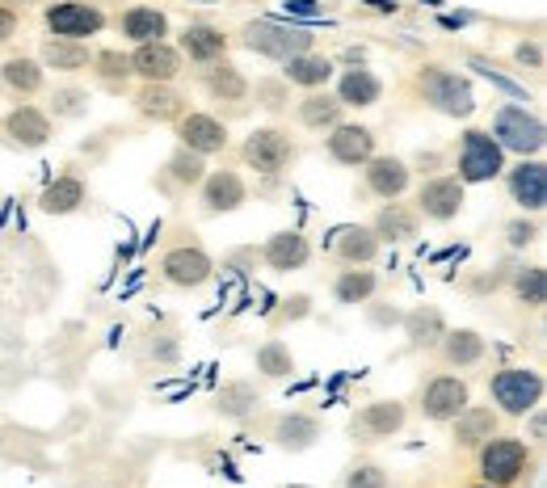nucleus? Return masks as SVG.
Masks as SVG:
<instances>
[{
  "label": "nucleus",
  "instance_id": "obj_30",
  "mask_svg": "<svg viewBox=\"0 0 547 488\" xmlns=\"http://www.w3.org/2000/svg\"><path fill=\"white\" fill-rule=\"evenodd\" d=\"M442 362L447 366H476L480 358H484V337L476 333V329H447L442 333Z\"/></svg>",
  "mask_w": 547,
  "mask_h": 488
},
{
  "label": "nucleus",
  "instance_id": "obj_21",
  "mask_svg": "<svg viewBox=\"0 0 547 488\" xmlns=\"http://www.w3.org/2000/svg\"><path fill=\"white\" fill-rule=\"evenodd\" d=\"M282 80L295 89H320V85H329L333 80V59L329 55H312V51H303V55H291V59H282Z\"/></svg>",
  "mask_w": 547,
  "mask_h": 488
},
{
  "label": "nucleus",
  "instance_id": "obj_37",
  "mask_svg": "<svg viewBox=\"0 0 547 488\" xmlns=\"http://www.w3.org/2000/svg\"><path fill=\"white\" fill-rule=\"evenodd\" d=\"M337 257L346 261V266H371L379 257V236L371 228H346L337 236Z\"/></svg>",
  "mask_w": 547,
  "mask_h": 488
},
{
  "label": "nucleus",
  "instance_id": "obj_9",
  "mask_svg": "<svg viewBox=\"0 0 547 488\" xmlns=\"http://www.w3.org/2000/svg\"><path fill=\"white\" fill-rule=\"evenodd\" d=\"M468 404H472V388L459 375H434L421 392V417L438 421V425H451Z\"/></svg>",
  "mask_w": 547,
  "mask_h": 488
},
{
  "label": "nucleus",
  "instance_id": "obj_53",
  "mask_svg": "<svg viewBox=\"0 0 547 488\" xmlns=\"http://www.w3.org/2000/svg\"><path fill=\"white\" fill-rule=\"evenodd\" d=\"M287 488H312V484H287Z\"/></svg>",
  "mask_w": 547,
  "mask_h": 488
},
{
  "label": "nucleus",
  "instance_id": "obj_3",
  "mask_svg": "<svg viewBox=\"0 0 547 488\" xmlns=\"http://www.w3.org/2000/svg\"><path fill=\"white\" fill-rule=\"evenodd\" d=\"M240 160H245V169L261 173V177H278L299 160V148H295V139L287 131L257 127L245 144H240Z\"/></svg>",
  "mask_w": 547,
  "mask_h": 488
},
{
  "label": "nucleus",
  "instance_id": "obj_46",
  "mask_svg": "<svg viewBox=\"0 0 547 488\" xmlns=\"http://www.w3.org/2000/svg\"><path fill=\"white\" fill-rule=\"evenodd\" d=\"M257 97H261V106H266V110H282V106H287V80H282V85H274V80H261Z\"/></svg>",
  "mask_w": 547,
  "mask_h": 488
},
{
  "label": "nucleus",
  "instance_id": "obj_42",
  "mask_svg": "<svg viewBox=\"0 0 547 488\" xmlns=\"http://www.w3.org/2000/svg\"><path fill=\"white\" fill-rule=\"evenodd\" d=\"M89 68H97V76L101 80H127L131 76V59L127 55H118V51H97L93 59H89Z\"/></svg>",
  "mask_w": 547,
  "mask_h": 488
},
{
  "label": "nucleus",
  "instance_id": "obj_38",
  "mask_svg": "<svg viewBox=\"0 0 547 488\" xmlns=\"http://www.w3.org/2000/svg\"><path fill=\"white\" fill-rule=\"evenodd\" d=\"M257 404H261V392L253 388L249 379H232V383H224V388H219V396H215V409L224 413V417H249Z\"/></svg>",
  "mask_w": 547,
  "mask_h": 488
},
{
  "label": "nucleus",
  "instance_id": "obj_25",
  "mask_svg": "<svg viewBox=\"0 0 547 488\" xmlns=\"http://www.w3.org/2000/svg\"><path fill=\"white\" fill-rule=\"evenodd\" d=\"M181 51H186L194 64H215V59L228 55V34L219 26H207V22H194L181 34Z\"/></svg>",
  "mask_w": 547,
  "mask_h": 488
},
{
  "label": "nucleus",
  "instance_id": "obj_36",
  "mask_svg": "<svg viewBox=\"0 0 547 488\" xmlns=\"http://www.w3.org/2000/svg\"><path fill=\"white\" fill-rule=\"evenodd\" d=\"M316 438H320V421L308 413H287L274 425V442L287 446V451H308Z\"/></svg>",
  "mask_w": 547,
  "mask_h": 488
},
{
  "label": "nucleus",
  "instance_id": "obj_34",
  "mask_svg": "<svg viewBox=\"0 0 547 488\" xmlns=\"http://www.w3.org/2000/svg\"><path fill=\"white\" fill-rule=\"evenodd\" d=\"M181 106H186V101H181L169 85H148V80H144V89L135 93V110L144 114V118H156V122H169V118H177V114H181Z\"/></svg>",
  "mask_w": 547,
  "mask_h": 488
},
{
  "label": "nucleus",
  "instance_id": "obj_28",
  "mask_svg": "<svg viewBox=\"0 0 547 488\" xmlns=\"http://www.w3.org/2000/svg\"><path fill=\"white\" fill-rule=\"evenodd\" d=\"M202 85H207V93L215 101H245L249 97L245 72H240L236 64H228V59H215V64H207V72H202Z\"/></svg>",
  "mask_w": 547,
  "mask_h": 488
},
{
  "label": "nucleus",
  "instance_id": "obj_35",
  "mask_svg": "<svg viewBox=\"0 0 547 488\" xmlns=\"http://www.w3.org/2000/svg\"><path fill=\"white\" fill-rule=\"evenodd\" d=\"M89 47L85 43H72V38H47L43 43V68L55 72H85L89 68Z\"/></svg>",
  "mask_w": 547,
  "mask_h": 488
},
{
  "label": "nucleus",
  "instance_id": "obj_55",
  "mask_svg": "<svg viewBox=\"0 0 547 488\" xmlns=\"http://www.w3.org/2000/svg\"><path fill=\"white\" fill-rule=\"evenodd\" d=\"M425 5H438V0H425Z\"/></svg>",
  "mask_w": 547,
  "mask_h": 488
},
{
  "label": "nucleus",
  "instance_id": "obj_17",
  "mask_svg": "<svg viewBox=\"0 0 547 488\" xmlns=\"http://www.w3.org/2000/svg\"><path fill=\"white\" fill-rule=\"evenodd\" d=\"M308 257H312V244H308V236L295 232V228L274 232L266 240V249H261V261H266L274 274H295V270L308 266Z\"/></svg>",
  "mask_w": 547,
  "mask_h": 488
},
{
  "label": "nucleus",
  "instance_id": "obj_26",
  "mask_svg": "<svg viewBox=\"0 0 547 488\" xmlns=\"http://www.w3.org/2000/svg\"><path fill=\"white\" fill-rule=\"evenodd\" d=\"M455 446L459 451H476L480 442H489L497 434V413L493 409H480V404H468L455 421Z\"/></svg>",
  "mask_w": 547,
  "mask_h": 488
},
{
  "label": "nucleus",
  "instance_id": "obj_27",
  "mask_svg": "<svg viewBox=\"0 0 547 488\" xmlns=\"http://www.w3.org/2000/svg\"><path fill=\"white\" fill-rule=\"evenodd\" d=\"M417 228H421V215L409 211V207H400L396 198H392L388 207L375 215V223H371V232L379 236V244H383V240H388V244H404V240L417 236Z\"/></svg>",
  "mask_w": 547,
  "mask_h": 488
},
{
  "label": "nucleus",
  "instance_id": "obj_10",
  "mask_svg": "<svg viewBox=\"0 0 547 488\" xmlns=\"http://www.w3.org/2000/svg\"><path fill=\"white\" fill-rule=\"evenodd\" d=\"M160 274L181 291H198L215 278V261L207 257V249H198V244H173V249L160 257Z\"/></svg>",
  "mask_w": 547,
  "mask_h": 488
},
{
  "label": "nucleus",
  "instance_id": "obj_40",
  "mask_svg": "<svg viewBox=\"0 0 547 488\" xmlns=\"http://www.w3.org/2000/svg\"><path fill=\"white\" fill-rule=\"evenodd\" d=\"M543 287H547L543 266H522L514 274V295H518L522 308H543Z\"/></svg>",
  "mask_w": 547,
  "mask_h": 488
},
{
  "label": "nucleus",
  "instance_id": "obj_24",
  "mask_svg": "<svg viewBox=\"0 0 547 488\" xmlns=\"http://www.w3.org/2000/svg\"><path fill=\"white\" fill-rule=\"evenodd\" d=\"M89 202V186L80 177H72V173H64V177H55L51 186L38 194V207H43L47 215H72V211H80Z\"/></svg>",
  "mask_w": 547,
  "mask_h": 488
},
{
  "label": "nucleus",
  "instance_id": "obj_31",
  "mask_svg": "<svg viewBox=\"0 0 547 488\" xmlns=\"http://www.w3.org/2000/svg\"><path fill=\"white\" fill-rule=\"evenodd\" d=\"M442 333H447V320H442L438 308H413L404 316V337H409L413 350H434Z\"/></svg>",
  "mask_w": 547,
  "mask_h": 488
},
{
  "label": "nucleus",
  "instance_id": "obj_15",
  "mask_svg": "<svg viewBox=\"0 0 547 488\" xmlns=\"http://www.w3.org/2000/svg\"><path fill=\"white\" fill-rule=\"evenodd\" d=\"M177 135H181V148H190L198 156H215V152L228 148V127L215 114H202V110L181 114Z\"/></svg>",
  "mask_w": 547,
  "mask_h": 488
},
{
  "label": "nucleus",
  "instance_id": "obj_16",
  "mask_svg": "<svg viewBox=\"0 0 547 488\" xmlns=\"http://www.w3.org/2000/svg\"><path fill=\"white\" fill-rule=\"evenodd\" d=\"M127 59H131V72L144 76L148 85H169L181 72V51L169 47L165 38H160V43H139L135 55H127Z\"/></svg>",
  "mask_w": 547,
  "mask_h": 488
},
{
  "label": "nucleus",
  "instance_id": "obj_20",
  "mask_svg": "<svg viewBox=\"0 0 547 488\" xmlns=\"http://www.w3.org/2000/svg\"><path fill=\"white\" fill-rule=\"evenodd\" d=\"M5 135H9V144H17V148H43L51 139V118L38 106H17L5 118Z\"/></svg>",
  "mask_w": 547,
  "mask_h": 488
},
{
  "label": "nucleus",
  "instance_id": "obj_2",
  "mask_svg": "<svg viewBox=\"0 0 547 488\" xmlns=\"http://www.w3.org/2000/svg\"><path fill=\"white\" fill-rule=\"evenodd\" d=\"M476 467H480V480L489 488H510L518 484L526 472H531V451H526L522 438H501L493 434L489 442L476 446Z\"/></svg>",
  "mask_w": 547,
  "mask_h": 488
},
{
  "label": "nucleus",
  "instance_id": "obj_44",
  "mask_svg": "<svg viewBox=\"0 0 547 488\" xmlns=\"http://www.w3.org/2000/svg\"><path fill=\"white\" fill-rule=\"evenodd\" d=\"M85 101H89V93H80V89H55V93H51L55 114H64V118L85 114Z\"/></svg>",
  "mask_w": 547,
  "mask_h": 488
},
{
  "label": "nucleus",
  "instance_id": "obj_7",
  "mask_svg": "<svg viewBox=\"0 0 547 488\" xmlns=\"http://www.w3.org/2000/svg\"><path fill=\"white\" fill-rule=\"evenodd\" d=\"M43 22H47L51 38H72V43H85V38L106 30V13H101L97 5H89V0H55V5H47Z\"/></svg>",
  "mask_w": 547,
  "mask_h": 488
},
{
  "label": "nucleus",
  "instance_id": "obj_29",
  "mask_svg": "<svg viewBox=\"0 0 547 488\" xmlns=\"http://www.w3.org/2000/svg\"><path fill=\"white\" fill-rule=\"evenodd\" d=\"M375 291H379V278H375V270H367V266L341 270L337 282H333V299L341 303V308H358V303H371Z\"/></svg>",
  "mask_w": 547,
  "mask_h": 488
},
{
  "label": "nucleus",
  "instance_id": "obj_47",
  "mask_svg": "<svg viewBox=\"0 0 547 488\" xmlns=\"http://www.w3.org/2000/svg\"><path fill=\"white\" fill-rule=\"evenodd\" d=\"M472 68H476V72H480L484 80H493V85H497V89H505V93H514V97H522V89L514 85V80H510V76H501V72H493V64H484V59H472Z\"/></svg>",
  "mask_w": 547,
  "mask_h": 488
},
{
  "label": "nucleus",
  "instance_id": "obj_48",
  "mask_svg": "<svg viewBox=\"0 0 547 488\" xmlns=\"http://www.w3.org/2000/svg\"><path fill=\"white\" fill-rule=\"evenodd\" d=\"M282 5H287V13H303L308 22H320V13H324L320 0H282Z\"/></svg>",
  "mask_w": 547,
  "mask_h": 488
},
{
  "label": "nucleus",
  "instance_id": "obj_50",
  "mask_svg": "<svg viewBox=\"0 0 547 488\" xmlns=\"http://www.w3.org/2000/svg\"><path fill=\"white\" fill-rule=\"evenodd\" d=\"M514 59L522 68H543V51H539V43H522L518 51H514Z\"/></svg>",
  "mask_w": 547,
  "mask_h": 488
},
{
  "label": "nucleus",
  "instance_id": "obj_33",
  "mask_svg": "<svg viewBox=\"0 0 547 488\" xmlns=\"http://www.w3.org/2000/svg\"><path fill=\"white\" fill-rule=\"evenodd\" d=\"M341 110H346V106H341L337 97L316 93V89H312L308 97L299 101V122H303L308 131H333L337 122H341Z\"/></svg>",
  "mask_w": 547,
  "mask_h": 488
},
{
  "label": "nucleus",
  "instance_id": "obj_5",
  "mask_svg": "<svg viewBox=\"0 0 547 488\" xmlns=\"http://www.w3.org/2000/svg\"><path fill=\"white\" fill-rule=\"evenodd\" d=\"M505 173V152L489 131H463L459 139V181L463 186H484Z\"/></svg>",
  "mask_w": 547,
  "mask_h": 488
},
{
  "label": "nucleus",
  "instance_id": "obj_4",
  "mask_svg": "<svg viewBox=\"0 0 547 488\" xmlns=\"http://www.w3.org/2000/svg\"><path fill=\"white\" fill-rule=\"evenodd\" d=\"M489 396L505 417H526L543 400V375L531 366H505L489 379Z\"/></svg>",
  "mask_w": 547,
  "mask_h": 488
},
{
  "label": "nucleus",
  "instance_id": "obj_22",
  "mask_svg": "<svg viewBox=\"0 0 547 488\" xmlns=\"http://www.w3.org/2000/svg\"><path fill=\"white\" fill-rule=\"evenodd\" d=\"M333 97L341 101V106H350V110H367V106H375V101L383 97V80L371 68H350V72H341Z\"/></svg>",
  "mask_w": 547,
  "mask_h": 488
},
{
  "label": "nucleus",
  "instance_id": "obj_39",
  "mask_svg": "<svg viewBox=\"0 0 547 488\" xmlns=\"http://www.w3.org/2000/svg\"><path fill=\"white\" fill-rule=\"evenodd\" d=\"M253 362H257V371L266 375V379H287V375H295V354H291V345L278 341V337H270L266 345H257Z\"/></svg>",
  "mask_w": 547,
  "mask_h": 488
},
{
  "label": "nucleus",
  "instance_id": "obj_49",
  "mask_svg": "<svg viewBox=\"0 0 547 488\" xmlns=\"http://www.w3.org/2000/svg\"><path fill=\"white\" fill-rule=\"evenodd\" d=\"M17 26H22V17H17V9L0 5V43H9V38L17 34Z\"/></svg>",
  "mask_w": 547,
  "mask_h": 488
},
{
  "label": "nucleus",
  "instance_id": "obj_8",
  "mask_svg": "<svg viewBox=\"0 0 547 488\" xmlns=\"http://www.w3.org/2000/svg\"><path fill=\"white\" fill-rule=\"evenodd\" d=\"M240 43H245L249 51L266 55V59H278V64H282V59H291V55L312 51V34L278 26V22H249L245 30H240Z\"/></svg>",
  "mask_w": 547,
  "mask_h": 488
},
{
  "label": "nucleus",
  "instance_id": "obj_11",
  "mask_svg": "<svg viewBox=\"0 0 547 488\" xmlns=\"http://www.w3.org/2000/svg\"><path fill=\"white\" fill-rule=\"evenodd\" d=\"M324 152H329L333 165L362 169L375 156V131L362 127V122H337L329 131V139H324Z\"/></svg>",
  "mask_w": 547,
  "mask_h": 488
},
{
  "label": "nucleus",
  "instance_id": "obj_12",
  "mask_svg": "<svg viewBox=\"0 0 547 488\" xmlns=\"http://www.w3.org/2000/svg\"><path fill=\"white\" fill-rule=\"evenodd\" d=\"M404 421H409V409H404V400H371L362 404L354 413L350 430L358 434V442H383L404 430Z\"/></svg>",
  "mask_w": 547,
  "mask_h": 488
},
{
  "label": "nucleus",
  "instance_id": "obj_6",
  "mask_svg": "<svg viewBox=\"0 0 547 488\" xmlns=\"http://www.w3.org/2000/svg\"><path fill=\"white\" fill-rule=\"evenodd\" d=\"M501 152H518V156H539L543 152V122L526 110V106H501L493 118V131H489Z\"/></svg>",
  "mask_w": 547,
  "mask_h": 488
},
{
  "label": "nucleus",
  "instance_id": "obj_13",
  "mask_svg": "<svg viewBox=\"0 0 547 488\" xmlns=\"http://www.w3.org/2000/svg\"><path fill=\"white\" fill-rule=\"evenodd\" d=\"M463 211V181L459 177H430L417 190V215L430 223H451Z\"/></svg>",
  "mask_w": 547,
  "mask_h": 488
},
{
  "label": "nucleus",
  "instance_id": "obj_52",
  "mask_svg": "<svg viewBox=\"0 0 547 488\" xmlns=\"http://www.w3.org/2000/svg\"><path fill=\"white\" fill-rule=\"evenodd\" d=\"M198 5H219V0H198Z\"/></svg>",
  "mask_w": 547,
  "mask_h": 488
},
{
  "label": "nucleus",
  "instance_id": "obj_43",
  "mask_svg": "<svg viewBox=\"0 0 547 488\" xmlns=\"http://www.w3.org/2000/svg\"><path fill=\"white\" fill-rule=\"evenodd\" d=\"M341 488H392V480H388V472H383L379 463H354Z\"/></svg>",
  "mask_w": 547,
  "mask_h": 488
},
{
  "label": "nucleus",
  "instance_id": "obj_18",
  "mask_svg": "<svg viewBox=\"0 0 547 488\" xmlns=\"http://www.w3.org/2000/svg\"><path fill=\"white\" fill-rule=\"evenodd\" d=\"M510 198L518 202L522 211H543V198H547V169H543V160L535 156H522V165L510 169Z\"/></svg>",
  "mask_w": 547,
  "mask_h": 488
},
{
  "label": "nucleus",
  "instance_id": "obj_19",
  "mask_svg": "<svg viewBox=\"0 0 547 488\" xmlns=\"http://www.w3.org/2000/svg\"><path fill=\"white\" fill-rule=\"evenodd\" d=\"M367 190L375 194V198H383V202H392V198H400L404 190H409V181H413V169L404 165L400 156H371L367 165Z\"/></svg>",
  "mask_w": 547,
  "mask_h": 488
},
{
  "label": "nucleus",
  "instance_id": "obj_45",
  "mask_svg": "<svg viewBox=\"0 0 547 488\" xmlns=\"http://www.w3.org/2000/svg\"><path fill=\"white\" fill-rule=\"evenodd\" d=\"M505 240H510V249H526V244H535V240H539V223H531V219H514V223H505Z\"/></svg>",
  "mask_w": 547,
  "mask_h": 488
},
{
  "label": "nucleus",
  "instance_id": "obj_54",
  "mask_svg": "<svg viewBox=\"0 0 547 488\" xmlns=\"http://www.w3.org/2000/svg\"><path fill=\"white\" fill-rule=\"evenodd\" d=\"M472 488H489V484H472Z\"/></svg>",
  "mask_w": 547,
  "mask_h": 488
},
{
  "label": "nucleus",
  "instance_id": "obj_23",
  "mask_svg": "<svg viewBox=\"0 0 547 488\" xmlns=\"http://www.w3.org/2000/svg\"><path fill=\"white\" fill-rule=\"evenodd\" d=\"M118 30H123V38H131V43H160V38L169 34V17L152 9V5H131L123 17H118Z\"/></svg>",
  "mask_w": 547,
  "mask_h": 488
},
{
  "label": "nucleus",
  "instance_id": "obj_41",
  "mask_svg": "<svg viewBox=\"0 0 547 488\" xmlns=\"http://www.w3.org/2000/svg\"><path fill=\"white\" fill-rule=\"evenodd\" d=\"M169 177L177 181V186H198V181L207 177V165H202V156H198V152L181 148V152L169 160Z\"/></svg>",
  "mask_w": 547,
  "mask_h": 488
},
{
  "label": "nucleus",
  "instance_id": "obj_1",
  "mask_svg": "<svg viewBox=\"0 0 547 488\" xmlns=\"http://www.w3.org/2000/svg\"><path fill=\"white\" fill-rule=\"evenodd\" d=\"M417 89L425 97V106H434L438 114H447V118H472L476 114V89H472V80L459 76V72L425 64L417 72Z\"/></svg>",
  "mask_w": 547,
  "mask_h": 488
},
{
  "label": "nucleus",
  "instance_id": "obj_32",
  "mask_svg": "<svg viewBox=\"0 0 547 488\" xmlns=\"http://www.w3.org/2000/svg\"><path fill=\"white\" fill-rule=\"evenodd\" d=\"M0 80H5V89L30 97V93L43 89V64L30 55H9L5 64H0Z\"/></svg>",
  "mask_w": 547,
  "mask_h": 488
},
{
  "label": "nucleus",
  "instance_id": "obj_51",
  "mask_svg": "<svg viewBox=\"0 0 547 488\" xmlns=\"http://www.w3.org/2000/svg\"><path fill=\"white\" fill-rule=\"evenodd\" d=\"M367 5L379 9V13H396V0H392V5H388V0H367Z\"/></svg>",
  "mask_w": 547,
  "mask_h": 488
},
{
  "label": "nucleus",
  "instance_id": "obj_14",
  "mask_svg": "<svg viewBox=\"0 0 547 488\" xmlns=\"http://www.w3.org/2000/svg\"><path fill=\"white\" fill-rule=\"evenodd\" d=\"M202 186V207H207L211 215H228V211H240L249 202V186L245 177H240L236 169H215L198 181Z\"/></svg>",
  "mask_w": 547,
  "mask_h": 488
}]
</instances>
